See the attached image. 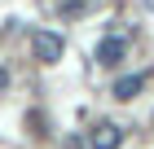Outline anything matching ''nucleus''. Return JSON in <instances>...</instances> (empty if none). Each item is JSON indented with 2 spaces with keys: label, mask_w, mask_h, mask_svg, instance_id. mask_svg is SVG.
<instances>
[{
  "label": "nucleus",
  "mask_w": 154,
  "mask_h": 149,
  "mask_svg": "<svg viewBox=\"0 0 154 149\" xmlns=\"http://www.w3.org/2000/svg\"><path fill=\"white\" fill-rule=\"evenodd\" d=\"M123 53H128V44H123V35H106L101 44H97L93 57L101 61V66H115V61H123Z\"/></svg>",
  "instance_id": "3"
},
{
  "label": "nucleus",
  "mask_w": 154,
  "mask_h": 149,
  "mask_svg": "<svg viewBox=\"0 0 154 149\" xmlns=\"http://www.w3.org/2000/svg\"><path fill=\"white\" fill-rule=\"evenodd\" d=\"M31 53H35V61L53 66V61H62L66 44H62V35H57V31H48V26H35V31H31Z\"/></svg>",
  "instance_id": "1"
},
{
  "label": "nucleus",
  "mask_w": 154,
  "mask_h": 149,
  "mask_svg": "<svg viewBox=\"0 0 154 149\" xmlns=\"http://www.w3.org/2000/svg\"><path fill=\"white\" fill-rule=\"evenodd\" d=\"M88 145H93V149H119V145H123V132H119V123L101 118V123L88 132Z\"/></svg>",
  "instance_id": "2"
},
{
  "label": "nucleus",
  "mask_w": 154,
  "mask_h": 149,
  "mask_svg": "<svg viewBox=\"0 0 154 149\" xmlns=\"http://www.w3.org/2000/svg\"><path fill=\"white\" fill-rule=\"evenodd\" d=\"M141 88H145V75H123V79H115V97L119 101H132Z\"/></svg>",
  "instance_id": "4"
},
{
  "label": "nucleus",
  "mask_w": 154,
  "mask_h": 149,
  "mask_svg": "<svg viewBox=\"0 0 154 149\" xmlns=\"http://www.w3.org/2000/svg\"><path fill=\"white\" fill-rule=\"evenodd\" d=\"M5 88H9V70L0 66V92H5Z\"/></svg>",
  "instance_id": "5"
}]
</instances>
